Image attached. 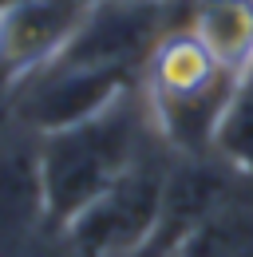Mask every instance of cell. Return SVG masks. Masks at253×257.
Masks as SVG:
<instances>
[{
  "label": "cell",
  "mask_w": 253,
  "mask_h": 257,
  "mask_svg": "<svg viewBox=\"0 0 253 257\" xmlns=\"http://www.w3.org/2000/svg\"><path fill=\"white\" fill-rule=\"evenodd\" d=\"M237 83L241 75L218 64L182 24L170 28L151 52L139 79V95L162 147L178 159H194L214 155V135L229 99L237 95Z\"/></svg>",
  "instance_id": "6da1fadb"
},
{
  "label": "cell",
  "mask_w": 253,
  "mask_h": 257,
  "mask_svg": "<svg viewBox=\"0 0 253 257\" xmlns=\"http://www.w3.org/2000/svg\"><path fill=\"white\" fill-rule=\"evenodd\" d=\"M143 151L147 147H143L139 87L83 123L40 135V174L52 229H63L111 182H119Z\"/></svg>",
  "instance_id": "7a4b0ae2"
},
{
  "label": "cell",
  "mask_w": 253,
  "mask_h": 257,
  "mask_svg": "<svg viewBox=\"0 0 253 257\" xmlns=\"http://www.w3.org/2000/svg\"><path fill=\"white\" fill-rule=\"evenodd\" d=\"M166 170L170 162L143 151L123 178L111 182L91 206H83L60 233L79 257H143L158 229Z\"/></svg>",
  "instance_id": "3957f363"
},
{
  "label": "cell",
  "mask_w": 253,
  "mask_h": 257,
  "mask_svg": "<svg viewBox=\"0 0 253 257\" xmlns=\"http://www.w3.org/2000/svg\"><path fill=\"white\" fill-rule=\"evenodd\" d=\"M170 4H131V0H99L87 8L79 32L52 64L111 71L126 79H143V67L170 32Z\"/></svg>",
  "instance_id": "277c9868"
},
{
  "label": "cell",
  "mask_w": 253,
  "mask_h": 257,
  "mask_svg": "<svg viewBox=\"0 0 253 257\" xmlns=\"http://www.w3.org/2000/svg\"><path fill=\"white\" fill-rule=\"evenodd\" d=\"M91 0H4L0 4V99H12L28 79L71 44Z\"/></svg>",
  "instance_id": "5b68a950"
},
{
  "label": "cell",
  "mask_w": 253,
  "mask_h": 257,
  "mask_svg": "<svg viewBox=\"0 0 253 257\" xmlns=\"http://www.w3.org/2000/svg\"><path fill=\"white\" fill-rule=\"evenodd\" d=\"M48 229L40 135L8 115L0 127V257H24Z\"/></svg>",
  "instance_id": "8992f818"
},
{
  "label": "cell",
  "mask_w": 253,
  "mask_h": 257,
  "mask_svg": "<svg viewBox=\"0 0 253 257\" xmlns=\"http://www.w3.org/2000/svg\"><path fill=\"white\" fill-rule=\"evenodd\" d=\"M139 83L126 75L111 71H91V67H67V64H48L36 79H28L16 95H12V115L32 127L36 135L83 123L99 111H107L111 103L131 95Z\"/></svg>",
  "instance_id": "52a82bcc"
},
{
  "label": "cell",
  "mask_w": 253,
  "mask_h": 257,
  "mask_svg": "<svg viewBox=\"0 0 253 257\" xmlns=\"http://www.w3.org/2000/svg\"><path fill=\"white\" fill-rule=\"evenodd\" d=\"M190 36L233 75L253 64V0H186Z\"/></svg>",
  "instance_id": "ba28073f"
},
{
  "label": "cell",
  "mask_w": 253,
  "mask_h": 257,
  "mask_svg": "<svg viewBox=\"0 0 253 257\" xmlns=\"http://www.w3.org/2000/svg\"><path fill=\"white\" fill-rule=\"evenodd\" d=\"M174 257H253V178L229 194Z\"/></svg>",
  "instance_id": "9c48e42d"
},
{
  "label": "cell",
  "mask_w": 253,
  "mask_h": 257,
  "mask_svg": "<svg viewBox=\"0 0 253 257\" xmlns=\"http://www.w3.org/2000/svg\"><path fill=\"white\" fill-rule=\"evenodd\" d=\"M214 155L229 162L237 174L253 178V79L237 83V95L229 99L214 135Z\"/></svg>",
  "instance_id": "30bf717a"
},
{
  "label": "cell",
  "mask_w": 253,
  "mask_h": 257,
  "mask_svg": "<svg viewBox=\"0 0 253 257\" xmlns=\"http://www.w3.org/2000/svg\"><path fill=\"white\" fill-rule=\"evenodd\" d=\"M24 257H79V253L71 249V241L63 237L60 229H48V233H44V237H40Z\"/></svg>",
  "instance_id": "8fae6325"
},
{
  "label": "cell",
  "mask_w": 253,
  "mask_h": 257,
  "mask_svg": "<svg viewBox=\"0 0 253 257\" xmlns=\"http://www.w3.org/2000/svg\"><path fill=\"white\" fill-rule=\"evenodd\" d=\"M8 115H12V99H0V127L8 123Z\"/></svg>",
  "instance_id": "7c38bea8"
},
{
  "label": "cell",
  "mask_w": 253,
  "mask_h": 257,
  "mask_svg": "<svg viewBox=\"0 0 253 257\" xmlns=\"http://www.w3.org/2000/svg\"><path fill=\"white\" fill-rule=\"evenodd\" d=\"M91 4H99V0H91ZM131 4H174V0H131Z\"/></svg>",
  "instance_id": "4fadbf2b"
},
{
  "label": "cell",
  "mask_w": 253,
  "mask_h": 257,
  "mask_svg": "<svg viewBox=\"0 0 253 257\" xmlns=\"http://www.w3.org/2000/svg\"><path fill=\"white\" fill-rule=\"evenodd\" d=\"M241 79H253V64H249V71H245V75H241Z\"/></svg>",
  "instance_id": "5bb4252c"
},
{
  "label": "cell",
  "mask_w": 253,
  "mask_h": 257,
  "mask_svg": "<svg viewBox=\"0 0 253 257\" xmlns=\"http://www.w3.org/2000/svg\"><path fill=\"white\" fill-rule=\"evenodd\" d=\"M0 4H4V0H0Z\"/></svg>",
  "instance_id": "9a60e30c"
}]
</instances>
